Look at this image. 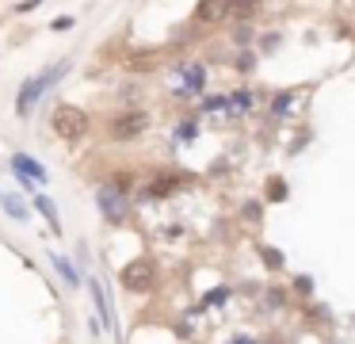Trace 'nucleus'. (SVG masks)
Segmentation results:
<instances>
[{
  "label": "nucleus",
  "mask_w": 355,
  "mask_h": 344,
  "mask_svg": "<svg viewBox=\"0 0 355 344\" xmlns=\"http://www.w3.org/2000/svg\"><path fill=\"white\" fill-rule=\"evenodd\" d=\"M65 73H69V61H58V65L42 69V73H35V76H27L24 88H19V96H16V119H27V115L35 111V104H39V99L46 96V92L54 88Z\"/></svg>",
  "instance_id": "obj_1"
},
{
  "label": "nucleus",
  "mask_w": 355,
  "mask_h": 344,
  "mask_svg": "<svg viewBox=\"0 0 355 344\" xmlns=\"http://www.w3.org/2000/svg\"><path fill=\"white\" fill-rule=\"evenodd\" d=\"M50 130H54L62 142L80 145L88 138V130H92V119H88V111L77 104H58L54 115H50Z\"/></svg>",
  "instance_id": "obj_2"
},
{
  "label": "nucleus",
  "mask_w": 355,
  "mask_h": 344,
  "mask_svg": "<svg viewBox=\"0 0 355 344\" xmlns=\"http://www.w3.org/2000/svg\"><path fill=\"white\" fill-rule=\"evenodd\" d=\"M157 279H161V268H157V260H149V256H138V260H130V264L119 268V283H123L126 295H138V298L153 295Z\"/></svg>",
  "instance_id": "obj_3"
},
{
  "label": "nucleus",
  "mask_w": 355,
  "mask_h": 344,
  "mask_svg": "<svg viewBox=\"0 0 355 344\" xmlns=\"http://www.w3.org/2000/svg\"><path fill=\"white\" fill-rule=\"evenodd\" d=\"M96 206H100V218L107 222V226H123V222L130 218V199H126V191L111 188V183H103V188L96 191Z\"/></svg>",
  "instance_id": "obj_4"
},
{
  "label": "nucleus",
  "mask_w": 355,
  "mask_h": 344,
  "mask_svg": "<svg viewBox=\"0 0 355 344\" xmlns=\"http://www.w3.org/2000/svg\"><path fill=\"white\" fill-rule=\"evenodd\" d=\"M146 126H149V119L141 111H123V115L111 119V142H130V138H138Z\"/></svg>",
  "instance_id": "obj_5"
},
{
  "label": "nucleus",
  "mask_w": 355,
  "mask_h": 344,
  "mask_svg": "<svg viewBox=\"0 0 355 344\" xmlns=\"http://www.w3.org/2000/svg\"><path fill=\"white\" fill-rule=\"evenodd\" d=\"M88 295H92V306H96V313H100L103 329H115V310H111V298H107V290H103V283L96 279V275H88Z\"/></svg>",
  "instance_id": "obj_6"
},
{
  "label": "nucleus",
  "mask_w": 355,
  "mask_h": 344,
  "mask_svg": "<svg viewBox=\"0 0 355 344\" xmlns=\"http://www.w3.org/2000/svg\"><path fill=\"white\" fill-rule=\"evenodd\" d=\"M230 4L233 0H199V4H195V23H222V19H230Z\"/></svg>",
  "instance_id": "obj_7"
},
{
  "label": "nucleus",
  "mask_w": 355,
  "mask_h": 344,
  "mask_svg": "<svg viewBox=\"0 0 355 344\" xmlns=\"http://www.w3.org/2000/svg\"><path fill=\"white\" fill-rule=\"evenodd\" d=\"M12 168L24 176V183H31V180H35V183H46V180H50L46 168H42L35 157H27V153H16V157H12Z\"/></svg>",
  "instance_id": "obj_8"
},
{
  "label": "nucleus",
  "mask_w": 355,
  "mask_h": 344,
  "mask_svg": "<svg viewBox=\"0 0 355 344\" xmlns=\"http://www.w3.org/2000/svg\"><path fill=\"white\" fill-rule=\"evenodd\" d=\"M50 264H54V272L62 275V283H65L69 290H77V287H80V272L73 268V260H65L62 252H50Z\"/></svg>",
  "instance_id": "obj_9"
},
{
  "label": "nucleus",
  "mask_w": 355,
  "mask_h": 344,
  "mask_svg": "<svg viewBox=\"0 0 355 344\" xmlns=\"http://www.w3.org/2000/svg\"><path fill=\"white\" fill-rule=\"evenodd\" d=\"M184 183V172H161L153 183H149V199H164V195H172V191Z\"/></svg>",
  "instance_id": "obj_10"
},
{
  "label": "nucleus",
  "mask_w": 355,
  "mask_h": 344,
  "mask_svg": "<svg viewBox=\"0 0 355 344\" xmlns=\"http://www.w3.org/2000/svg\"><path fill=\"white\" fill-rule=\"evenodd\" d=\"M313 290H317L313 275H294V283H291V298H298V302H313Z\"/></svg>",
  "instance_id": "obj_11"
},
{
  "label": "nucleus",
  "mask_w": 355,
  "mask_h": 344,
  "mask_svg": "<svg viewBox=\"0 0 355 344\" xmlns=\"http://www.w3.org/2000/svg\"><path fill=\"white\" fill-rule=\"evenodd\" d=\"M31 203H35V211H39V214H42V218H46V222H50V226H54V229H62V214H58V206H54V199H50V195H35V199H31Z\"/></svg>",
  "instance_id": "obj_12"
},
{
  "label": "nucleus",
  "mask_w": 355,
  "mask_h": 344,
  "mask_svg": "<svg viewBox=\"0 0 355 344\" xmlns=\"http://www.w3.org/2000/svg\"><path fill=\"white\" fill-rule=\"evenodd\" d=\"M256 256L263 260V268H268V272H283V268H286V256L279 249H271V245H256Z\"/></svg>",
  "instance_id": "obj_13"
},
{
  "label": "nucleus",
  "mask_w": 355,
  "mask_h": 344,
  "mask_svg": "<svg viewBox=\"0 0 355 344\" xmlns=\"http://www.w3.org/2000/svg\"><path fill=\"white\" fill-rule=\"evenodd\" d=\"M263 306H268L271 313L286 310V306H291V287H268L263 290Z\"/></svg>",
  "instance_id": "obj_14"
},
{
  "label": "nucleus",
  "mask_w": 355,
  "mask_h": 344,
  "mask_svg": "<svg viewBox=\"0 0 355 344\" xmlns=\"http://www.w3.org/2000/svg\"><path fill=\"white\" fill-rule=\"evenodd\" d=\"M180 76H184V92H202V84H207V73H202V65H187Z\"/></svg>",
  "instance_id": "obj_15"
},
{
  "label": "nucleus",
  "mask_w": 355,
  "mask_h": 344,
  "mask_svg": "<svg viewBox=\"0 0 355 344\" xmlns=\"http://www.w3.org/2000/svg\"><path fill=\"white\" fill-rule=\"evenodd\" d=\"M306 321H317V329H329L332 325V313L324 310L321 302H306Z\"/></svg>",
  "instance_id": "obj_16"
},
{
  "label": "nucleus",
  "mask_w": 355,
  "mask_h": 344,
  "mask_svg": "<svg viewBox=\"0 0 355 344\" xmlns=\"http://www.w3.org/2000/svg\"><path fill=\"white\" fill-rule=\"evenodd\" d=\"M241 218H245L248 226H260V222H263V206L256 203V199H245V206H241Z\"/></svg>",
  "instance_id": "obj_17"
},
{
  "label": "nucleus",
  "mask_w": 355,
  "mask_h": 344,
  "mask_svg": "<svg viewBox=\"0 0 355 344\" xmlns=\"http://www.w3.org/2000/svg\"><path fill=\"white\" fill-rule=\"evenodd\" d=\"M0 203H4V211H8V214H12V218H16V222H27V218H31V211H27V206L19 203L16 195H8V199H0Z\"/></svg>",
  "instance_id": "obj_18"
},
{
  "label": "nucleus",
  "mask_w": 355,
  "mask_h": 344,
  "mask_svg": "<svg viewBox=\"0 0 355 344\" xmlns=\"http://www.w3.org/2000/svg\"><path fill=\"white\" fill-rule=\"evenodd\" d=\"M268 199H271V203H283V199H286V180L271 176V180H268Z\"/></svg>",
  "instance_id": "obj_19"
},
{
  "label": "nucleus",
  "mask_w": 355,
  "mask_h": 344,
  "mask_svg": "<svg viewBox=\"0 0 355 344\" xmlns=\"http://www.w3.org/2000/svg\"><path fill=\"white\" fill-rule=\"evenodd\" d=\"M291 99H294V92H279V96L271 99V111H275V115H291Z\"/></svg>",
  "instance_id": "obj_20"
},
{
  "label": "nucleus",
  "mask_w": 355,
  "mask_h": 344,
  "mask_svg": "<svg viewBox=\"0 0 355 344\" xmlns=\"http://www.w3.org/2000/svg\"><path fill=\"white\" fill-rule=\"evenodd\" d=\"M225 298H230V287H218L207 295V306H225Z\"/></svg>",
  "instance_id": "obj_21"
},
{
  "label": "nucleus",
  "mask_w": 355,
  "mask_h": 344,
  "mask_svg": "<svg viewBox=\"0 0 355 344\" xmlns=\"http://www.w3.org/2000/svg\"><path fill=\"white\" fill-rule=\"evenodd\" d=\"M225 344H260V341H256L252 333H233V336H230V341H225Z\"/></svg>",
  "instance_id": "obj_22"
},
{
  "label": "nucleus",
  "mask_w": 355,
  "mask_h": 344,
  "mask_svg": "<svg viewBox=\"0 0 355 344\" xmlns=\"http://www.w3.org/2000/svg\"><path fill=\"white\" fill-rule=\"evenodd\" d=\"M191 138H195V122H187V126L176 130V142H191Z\"/></svg>",
  "instance_id": "obj_23"
},
{
  "label": "nucleus",
  "mask_w": 355,
  "mask_h": 344,
  "mask_svg": "<svg viewBox=\"0 0 355 344\" xmlns=\"http://www.w3.org/2000/svg\"><path fill=\"white\" fill-rule=\"evenodd\" d=\"M73 23H77V19H73V15H62V19H54V23H50V27H54V31H69Z\"/></svg>",
  "instance_id": "obj_24"
},
{
  "label": "nucleus",
  "mask_w": 355,
  "mask_h": 344,
  "mask_svg": "<svg viewBox=\"0 0 355 344\" xmlns=\"http://www.w3.org/2000/svg\"><path fill=\"white\" fill-rule=\"evenodd\" d=\"M88 333L100 336V333H103V321H100V318H88Z\"/></svg>",
  "instance_id": "obj_25"
},
{
  "label": "nucleus",
  "mask_w": 355,
  "mask_h": 344,
  "mask_svg": "<svg viewBox=\"0 0 355 344\" xmlns=\"http://www.w3.org/2000/svg\"><path fill=\"white\" fill-rule=\"evenodd\" d=\"M237 65H241V69H252V65H256V58H252V54H241Z\"/></svg>",
  "instance_id": "obj_26"
}]
</instances>
